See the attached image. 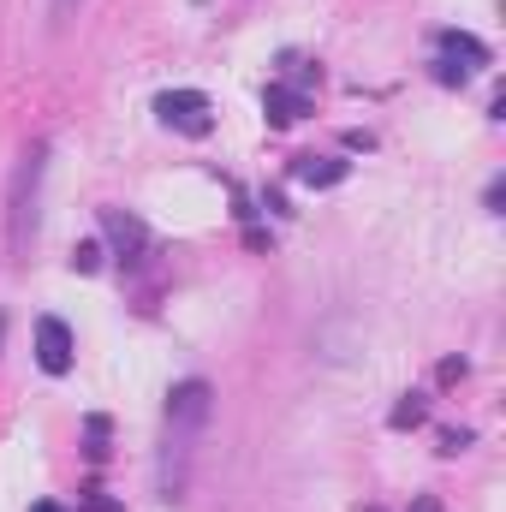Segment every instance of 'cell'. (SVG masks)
Masks as SVG:
<instances>
[{
    "label": "cell",
    "mask_w": 506,
    "mask_h": 512,
    "mask_svg": "<svg viewBox=\"0 0 506 512\" xmlns=\"http://www.w3.org/2000/svg\"><path fill=\"white\" fill-rule=\"evenodd\" d=\"M155 114H161V126L185 131V137H209L215 131V108H209L203 90H161L155 96Z\"/></svg>",
    "instance_id": "obj_4"
},
{
    "label": "cell",
    "mask_w": 506,
    "mask_h": 512,
    "mask_svg": "<svg viewBox=\"0 0 506 512\" xmlns=\"http://www.w3.org/2000/svg\"><path fill=\"white\" fill-rule=\"evenodd\" d=\"M435 376H441V382H465V358H441Z\"/></svg>",
    "instance_id": "obj_14"
},
{
    "label": "cell",
    "mask_w": 506,
    "mask_h": 512,
    "mask_svg": "<svg viewBox=\"0 0 506 512\" xmlns=\"http://www.w3.org/2000/svg\"><path fill=\"white\" fill-rule=\"evenodd\" d=\"M435 48H441V54H435V84H447V90H465L471 72L489 66V48H483L471 30H441Z\"/></svg>",
    "instance_id": "obj_3"
},
{
    "label": "cell",
    "mask_w": 506,
    "mask_h": 512,
    "mask_svg": "<svg viewBox=\"0 0 506 512\" xmlns=\"http://www.w3.org/2000/svg\"><path fill=\"white\" fill-rule=\"evenodd\" d=\"M471 447V429H441V453L453 459V453H465Z\"/></svg>",
    "instance_id": "obj_12"
},
{
    "label": "cell",
    "mask_w": 506,
    "mask_h": 512,
    "mask_svg": "<svg viewBox=\"0 0 506 512\" xmlns=\"http://www.w3.org/2000/svg\"><path fill=\"white\" fill-rule=\"evenodd\" d=\"M483 203H489V215H501V203H506V185H501V179L489 185V197H483Z\"/></svg>",
    "instance_id": "obj_16"
},
{
    "label": "cell",
    "mask_w": 506,
    "mask_h": 512,
    "mask_svg": "<svg viewBox=\"0 0 506 512\" xmlns=\"http://www.w3.org/2000/svg\"><path fill=\"white\" fill-rule=\"evenodd\" d=\"M411 512H441V507H435L429 495H417V501H411Z\"/></svg>",
    "instance_id": "obj_17"
},
{
    "label": "cell",
    "mask_w": 506,
    "mask_h": 512,
    "mask_svg": "<svg viewBox=\"0 0 506 512\" xmlns=\"http://www.w3.org/2000/svg\"><path fill=\"white\" fill-rule=\"evenodd\" d=\"M72 268H78V274H96V268H102V245H96V239H84V245L72 251Z\"/></svg>",
    "instance_id": "obj_10"
},
{
    "label": "cell",
    "mask_w": 506,
    "mask_h": 512,
    "mask_svg": "<svg viewBox=\"0 0 506 512\" xmlns=\"http://www.w3.org/2000/svg\"><path fill=\"white\" fill-rule=\"evenodd\" d=\"M84 435H90V459H108V417H90Z\"/></svg>",
    "instance_id": "obj_11"
},
{
    "label": "cell",
    "mask_w": 506,
    "mask_h": 512,
    "mask_svg": "<svg viewBox=\"0 0 506 512\" xmlns=\"http://www.w3.org/2000/svg\"><path fill=\"white\" fill-rule=\"evenodd\" d=\"M84 507H90V512H120V501H108L102 489H90V501H84Z\"/></svg>",
    "instance_id": "obj_15"
},
{
    "label": "cell",
    "mask_w": 506,
    "mask_h": 512,
    "mask_svg": "<svg viewBox=\"0 0 506 512\" xmlns=\"http://www.w3.org/2000/svg\"><path fill=\"white\" fill-rule=\"evenodd\" d=\"M78 6H84V0H54V6H48V12H54V30H66V24L78 18Z\"/></svg>",
    "instance_id": "obj_13"
},
{
    "label": "cell",
    "mask_w": 506,
    "mask_h": 512,
    "mask_svg": "<svg viewBox=\"0 0 506 512\" xmlns=\"http://www.w3.org/2000/svg\"><path fill=\"white\" fill-rule=\"evenodd\" d=\"M209 411H215V387L203 376L179 382L167 393V417H161V465H155V489L161 501H185L191 489V459H197V441L209 429Z\"/></svg>",
    "instance_id": "obj_1"
},
{
    "label": "cell",
    "mask_w": 506,
    "mask_h": 512,
    "mask_svg": "<svg viewBox=\"0 0 506 512\" xmlns=\"http://www.w3.org/2000/svg\"><path fill=\"white\" fill-rule=\"evenodd\" d=\"M72 358H78L72 328H66L60 316H42V322H36V364H42L48 376H66V370H72Z\"/></svg>",
    "instance_id": "obj_6"
},
{
    "label": "cell",
    "mask_w": 506,
    "mask_h": 512,
    "mask_svg": "<svg viewBox=\"0 0 506 512\" xmlns=\"http://www.w3.org/2000/svg\"><path fill=\"white\" fill-rule=\"evenodd\" d=\"M0 334H6V316H0Z\"/></svg>",
    "instance_id": "obj_19"
},
{
    "label": "cell",
    "mask_w": 506,
    "mask_h": 512,
    "mask_svg": "<svg viewBox=\"0 0 506 512\" xmlns=\"http://www.w3.org/2000/svg\"><path fill=\"white\" fill-rule=\"evenodd\" d=\"M346 173H352V161H340V155H298L292 161V179L310 191H334V185H346Z\"/></svg>",
    "instance_id": "obj_7"
},
{
    "label": "cell",
    "mask_w": 506,
    "mask_h": 512,
    "mask_svg": "<svg viewBox=\"0 0 506 512\" xmlns=\"http://www.w3.org/2000/svg\"><path fill=\"white\" fill-rule=\"evenodd\" d=\"M364 512H381V507H364Z\"/></svg>",
    "instance_id": "obj_20"
},
{
    "label": "cell",
    "mask_w": 506,
    "mask_h": 512,
    "mask_svg": "<svg viewBox=\"0 0 506 512\" xmlns=\"http://www.w3.org/2000/svg\"><path fill=\"white\" fill-rule=\"evenodd\" d=\"M262 114H268V126H292V120L310 114V96L292 90V84H268V90H262Z\"/></svg>",
    "instance_id": "obj_8"
},
{
    "label": "cell",
    "mask_w": 506,
    "mask_h": 512,
    "mask_svg": "<svg viewBox=\"0 0 506 512\" xmlns=\"http://www.w3.org/2000/svg\"><path fill=\"white\" fill-rule=\"evenodd\" d=\"M42 173H48V143H30L12 167V191H6V245L12 262H24L36 245V221H42Z\"/></svg>",
    "instance_id": "obj_2"
},
{
    "label": "cell",
    "mask_w": 506,
    "mask_h": 512,
    "mask_svg": "<svg viewBox=\"0 0 506 512\" xmlns=\"http://www.w3.org/2000/svg\"><path fill=\"white\" fill-rule=\"evenodd\" d=\"M102 233H108V245L120 251V268H143V256H149V227L126 215V209H102Z\"/></svg>",
    "instance_id": "obj_5"
},
{
    "label": "cell",
    "mask_w": 506,
    "mask_h": 512,
    "mask_svg": "<svg viewBox=\"0 0 506 512\" xmlns=\"http://www.w3.org/2000/svg\"><path fill=\"white\" fill-rule=\"evenodd\" d=\"M387 423H393V429H417V423H429V393H399V405L387 411Z\"/></svg>",
    "instance_id": "obj_9"
},
{
    "label": "cell",
    "mask_w": 506,
    "mask_h": 512,
    "mask_svg": "<svg viewBox=\"0 0 506 512\" xmlns=\"http://www.w3.org/2000/svg\"><path fill=\"white\" fill-rule=\"evenodd\" d=\"M30 512H66V507H54V501H36V507H30Z\"/></svg>",
    "instance_id": "obj_18"
}]
</instances>
